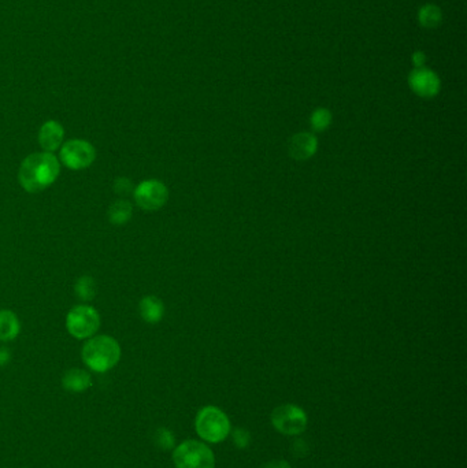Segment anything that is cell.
<instances>
[{"instance_id":"1","label":"cell","mask_w":467,"mask_h":468,"mask_svg":"<svg viewBox=\"0 0 467 468\" xmlns=\"http://www.w3.org/2000/svg\"><path fill=\"white\" fill-rule=\"evenodd\" d=\"M61 173V164L51 153H35L26 156L20 167L18 180L29 194H39L51 187Z\"/></svg>"},{"instance_id":"2","label":"cell","mask_w":467,"mask_h":468,"mask_svg":"<svg viewBox=\"0 0 467 468\" xmlns=\"http://www.w3.org/2000/svg\"><path fill=\"white\" fill-rule=\"evenodd\" d=\"M121 359V347L110 336H96L89 338L82 348L84 363L96 373H106L117 366Z\"/></svg>"},{"instance_id":"3","label":"cell","mask_w":467,"mask_h":468,"mask_svg":"<svg viewBox=\"0 0 467 468\" xmlns=\"http://www.w3.org/2000/svg\"><path fill=\"white\" fill-rule=\"evenodd\" d=\"M195 425L197 434L208 442H221L231 431L228 416L215 407L203 408L196 416Z\"/></svg>"},{"instance_id":"4","label":"cell","mask_w":467,"mask_h":468,"mask_svg":"<svg viewBox=\"0 0 467 468\" xmlns=\"http://www.w3.org/2000/svg\"><path fill=\"white\" fill-rule=\"evenodd\" d=\"M176 468H214L213 451L197 441H187L178 445L173 453Z\"/></svg>"},{"instance_id":"5","label":"cell","mask_w":467,"mask_h":468,"mask_svg":"<svg viewBox=\"0 0 467 468\" xmlns=\"http://www.w3.org/2000/svg\"><path fill=\"white\" fill-rule=\"evenodd\" d=\"M100 327V315L91 306H76L66 316V329L78 340L93 337Z\"/></svg>"},{"instance_id":"6","label":"cell","mask_w":467,"mask_h":468,"mask_svg":"<svg viewBox=\"0 0 467 468\" xmlns=\"http://www.w3.org/2000/svg\"><path fill=\"white\" fill-rule=\"evenodd\" d=\"M273 426L285 435H299L307 426L306 412L292 404H285L275 408L272 414Z\"/></svg>"},{"instance_id":"7","label":"cell","mask_w":467,"mask_h":468,"mask_svg":"<svg viewBox=\"0 0 467 468\" xmlns=\"http://www.w3.org/2000/svg\"><path fill=\"white\" fill-rule=\"evenodd\" d=\"M59 157L68 169L84 170L95 162L96 151L91 143L75 139L62 144Z\"/></svg>"},{"instance_id":"8","label":"cell","mask_w":467,"mask_h":468,"mask_svg":"<svg viewBox=\"0 0 467 468\" xmlns=\"http://www.w3.org/2000/svg\"><path fill=\"white\" fill-rule=\"evenodd\" d=\"M133 198L141 210L156 211L167 203L169 189L158 180H146L133 189Z\"/></svg>"},{"instance_id":"9","label":"cell","mask_w":467,"mask_h":468,"mask_svg":"<svg viewBox=\"0 0 467 468\" xmlns=\"http://www.w3.org/2000/svg\"><path fill=\"white\" fill-rule=\"evenodd\" d=\"M408 85L417 96L424 99H431L437 96L441 89L440 77L428 68L414 69L408 76Z\"/></svg>"},{"instance_id":"10","label":"cell","mask_w":467,"mask_h":468,"mask_svg":"<svg viewBox=\"0 0 467 468\" xmlns=\"http://www.w3.org/2000/svg\"><path fill=\"white\" fill-rule=\"evenodd\" d=\"M318 150V140L312 133H298L289 139L288 153L295 160H309Z\"/></svg>"},{"instance_id":"11","label":"cell","mask_w":467,"mask_h":468,"mask_svg":"<svg viewBox=\"0 0 467 468\" xmlns=\"http://www.w3.org/2000/svg\"><path fill=\"white\" fill-rule=\"evenodd\" d=\"M65 130L63 126L54 119H49L41 125L39 130L40 147L44 153H54L62 147Z\"/></svg>"},{"instance_id":"12","label":"cell","mask_w":467,"mask_h":468,"mask_svg":"<svg viewBox=\"0 0 467 468\" xmlns=\"http://www.w3.org/2000/svg\"><path fill=\"white\" fill-rule=\"evenodd\" d=\"M139 311L141 319L150 325L159 323L164 315V306L162 300L156 296H146L139 304Z\"/></svg>"},{"instance_id":"13","label":"cell","mask_w":467,"mask_h":468,"mask_svg":"<svg viewBox=\"0 0 467 468\" xmlns=\"http://www.w3.org/2000/svg\"><path fill=\"white\" fill-rule=\"evenodd\" d=\"M21 332V323L18 316L10 310L0 311V341H13Z\"/></svg>"},{"instance_id":"14","label":"cell","mask_w":467,"mask_h":468,"mask_svg":"<svg viewBox=\"0 0 467 468\" xmlns=\"http://www.w3.org/2000/svg\"><path fill=\"white\" fill-rule=\"evenodd\" d=\"M62 384H63V388L69 391H84V390L88 389L92 384V380H91V375L84 371V370H78V368H73V370H69L63 380H62Z\"/></svg>"},{"instance_id":"15","label":"cell","mask_w":467,"mask_h":468,"mask_svg":"<svg viewBox=\"0 0 467 468\" xmlns=\"http://www.w3.org/2000/svg\"><path fill=\"white\" fill-rule=\"evenodd\" d=\"M418 22L425 29H436L443 22V11L437 4L428 3L418 11Z\"/></svg>"},{"instance_id":"16","label":"cell","mask_w":467,"mask_h":468,"mask_svg":"<svg viewBox=\"0 0 467 468\" xmlns=\"http://www.w3.org/2000/svg\"><path fill=\"white\" fill-rule=\"evenodd\" d=\"M132 215H133L132 204L126 200H118L109 208V221L117 226L128 224Z\"/></svg>"},{"instance_id":"17","label":"cell","mask_w":467,"mask_h":468,"mask_svg":"<svg viewBox=\"0 0 467 468\" xmlns=\"http://www.w3.org/2000/svg\"><path fill=\"white\" fill-rule=\"evenodd\" d=\"M332 120H333L332 113L325 107H319L312 111L310 125H312V130L315 132H325L332 125Z\"/></svg>"},{"instance_id":"18","label":"cell","mask_w":467,"mask_h":468,"mask_svg":"<svg viewBox=\"0 0 467 468\" xmlns=\"http://www.w3.org/2000/svg\"><path fill=\"white\" fill-rule=\"evenodd\" d=\"M76 295L79 297L82 302H89L95 297L96 293V285L95 281L92 279V276H81L76 282Z\"/></svg>"},{"instance_id":"19","label":"cell","mask_w":467,"mask_h":468,"mask_svg":"<svg viewBox=\"0 0 467 468\" xmlns=\"http://www.w3.org/2000/svg\"><path fill=\"white\" fill-rule=\"evenodd\" d=\"M114 189L118 195H128L133 189V185L129 178H118L114 184Z\"/></svg>"},{"instance_id":"20","label":"cell","mask_w":467,"mask_h":468,"mask_svg":"<svg viewBox=\"0 0 467 468\" xmlns=\"http://www.w3.org/2000/svg\"><path fill=\"white\" fill-rule=\"evenodd\" d=\"M250 441V434L245 432L244 430H237L234 432V444L240 448H245Z\"/></svg>"},{"instance_id":"21","label":"cell","mask_w":467,"mask_h":468,"mask_svg":"<svg viewBox=\"0 0 467 468\" xmlns=\"http://www.w3.org/2000/svg\"><path fill=\"white\" fill-rule=\"evenodd\" d=\"M411 61H413V63L417 69V68H425L428 58H427V54L424 51H415L411 56Z\"/></svg>"},{"instance_id":"22","label":"cell","mask_w":467,"mask_h":468,"mask_svg":"<svg viewBox=\"0 0 467 468\" xmlns=\"http://www.w3.org/2000/svg\"><path fill=\"white\" fill-rule=\"evenodd\" d=\"M262 468H291L286 462H272L265 465Z\"/></svg>"},{"instance_id":"23","label":"cell","mask_w":467,"mask_h":468,"mask_svg":"<svg viewBox=\"0 0 467 468\" xmlns=\"http://www.w3.org/2000/svg\"><path fill=\"white\" fill-rule=\"evenodd\" d=\"M8 352L6 351V350H0V364L3 366L4 363H7V360H8Z\"/></svg>"}]
</instances>
